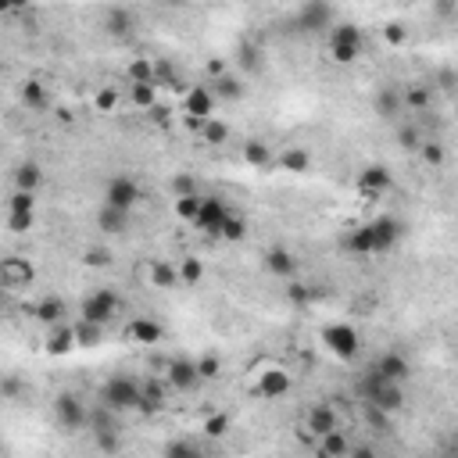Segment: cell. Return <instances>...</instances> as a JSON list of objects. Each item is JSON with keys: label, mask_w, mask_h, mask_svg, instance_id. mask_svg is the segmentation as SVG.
<instances>
[{"label": "cell", "mask_w": 458, "mask_h": 458, "mask_svg": "<svg viewBox=\"0 0 458 458\" xmlns=\"http://www.w3.org/2000/svg\"><path fill=\"white\" fill-rule=\"evenodd\" d=\"M322 344H326V348H329L340 362H351V358L362 351V336H358V329L348 326V322L326 326V329H322Z\"/></svg>", "instance_id": "cell-1"}, {"label": "cell", "mask_w": 458, "mask_h": 458, "mask_svg": "<svg viewBox=\"0 0 458 458\" xmlns=\"http://www.w3.org/2000/svg\"><path fill=\"white\" fill-rule=\"evenodd\" d=\"M140 397H143V387L129 376H114L107 380L104 387V405L114 409V412H126V409H140Z\"/></svg>", "instance_id": "cell-2"}, {"label": "cell", "mask_w": 458, "mask_h": 458, "mask_svg": "<svg viewBox=\"0 0 458 458\" xmlns=\"http://www.w3.org/2000/svg\"><path fill=\"white\" fill-rule=\"evenodd\" d=\"M358 50H362V33H358V25L344 22V25L333 29V36H329V54H333V61L351 65L355 57H358Z\"/></svg>", "instance_id": "cell-3"}, {"label": "cell", "mask_w": 458, "mask_h": 458, "mask_svg": "<svg viewBox=\"0 0 458 458\" xmlns=\"http://www.w3.org/2000/svg\"><path fill=\"white\" fill-rule=\"evenodd\" d=\"M119 308H122V301H119V294H114V290H97V294H90L83 301V319L97 322V326H107Z\"/></svg>", "instance_id": "cell-4"}, {"label": "cell", "mask_w": 458, "mask_h": 458, "mask_svg": "<svg viewBox=\"0 0 458 458\" xmlns=\"http://www.w3.org/2000/svg\"><path fill=\"white\" fill-rule=\"evenodd\" d=\"M54 416H57V423H61L65 430L90 426V412H86V405H83L76 394H57V401H54Z\"/></svg>", "instance_id": "cell-5"}, {"label": "cell", "mask_w": 458, "mask_h": 458, "mask_svg": "<svg viewBox=\"0 0 458 458\" xmlns=\"http://www.w3.org/2000/svg\"><path fill=\"white\" fill-rule=\"evenodd\" d=\"M136 201H140V187H136L129 176H114V180L107 183V190H104V204H111V208L133 211Z\"/></svg>", "instance_id": "cell-6"}, {"label": "cell", "mask_w": 458, "mask_h": 458, "mask_svg": "<svg viewBox=\"0 0 458 458\" xmlns=\"http://www.w3.org/2000/svg\"><path fill=\"white\" fill-rule=\"evenodd\" d=\"M225 218H229V208L222 204V197H204V201H201V211H197V218H194V225L204 229V233H211V237H218Z\"/></svg>", "instance_id": "cell-7"}, {"label": "cell", "mask_w": 458, "mask_h": 458, "mask_svg": "<svg viewBox=\"0 0 458 458\" xmlns=\"http://www.w3.org/2000/svg\"><path fill=\"white\" fill-rule=\"evenodd\" d=\"M165 369H168V372H165V380H168V387H172V390H194V387L201 383V369H197V362L172 358Z\"/></svg>", "instance_id": "cell-8"}, {"label": "cell", "mask_w": 458, "mask_h": 458, "mask_svg": "<svg viewBox=\"0 0 458 458\" xmlns=\"http://www.w3.org/2000/svg\"><path fill=\"white\" fill-rule=\"evenodd\" d=\"M254 394L262 401H276L283 394H290V372H286V369H265L258 376V383H254Z\"/></svg>", "instance_id": "cell-9"}, {"label": "cell", "mask_w": 458, "mask_h": 458, "mask_svg": "<svg viewBox=\"0 0 458 458\" xmlns=\"http://www.w3.org/2000/svg\"><path fill=\"white\" fill-rule=\"evenodd\" d=\"M344 247H348L351 254H358V258H372V254H383V247H380V237H376L372 222H365V225L351 229V237L344 240Z\"/></svg>", "instance_id": "cell-10"}, {"label": "cell", "mask_w": 458, "mask_h": 458, "mask_svg": "<svg viewBox=\"0 0 458 458\" xmlns=\"http://www.w3.org/2000/svg\"><path fill=\"white\" fill-rule=\"evenodd\" d=\"M390 183H394V176H390V168L387 165H369L362 176H358V190L365 194V197H380L383 190H390Z\"/></svg>", "instance_id": "cell-11"}, {"label": "cell", "mask_w": 458, "mask_h": 458, "mask_svg": "<svg viewBox=\"0 0 458 458\" xmlns=\"http://www.w3.org/2000/svg\"><path fill=\"white\" fill-rule=\"evenodd\" d=\"M383 380H394V383H401V380H409V372H412V365H409V358L401 355V351H387L383 358H376V365H372Z\"/></svg>", "instance_id": "cell-12"}, {"label": "cell", "mask_w": 458, "mask_h": 458, "mask_svg": "<svg viewBox=\"0 0 458 458\" xmlns=\"http://www.w3.org/2000/svg\"><path fill=\"white\" fill-rule=\"evenodd\" d=\"M211 111H215V90H211V86H194V90H187V114L211 119Z\"/></svg>", "instance_id": "cell-13"}, {"label": "cell", "mask_w": 458, "mask_h": 458, "mask_svg": "<svg viewBox=\"0 0 458 458\" xmlns=\"http://www.w3.org/2000/svg\"><path fill=\"white\" fill-rule=\"evenodd\" d=\"M265 269H269L272 276H279V279H294L298 262H294V254L286 251V247H269V251H265Z\"/></svg>", "instance_id": "cell-14"}, {"label": "cell", "mask_w": 458, "mask_h": 458, "mask_svg": "<svg viewBox=\"0 0 458 458\" xmlns=\"http://www.w3.org/2000/svg\"><path fill=\"white\" fill-rule=\"evenodd\" d=\"M372 104H376V114H380V119H397L401 107H405V93L394 90V86H383V90L376 93Z\"/></svg>", "instance_id": "cell-15"}, {"label": "cell", "mask_w": 458, "mask_h": 458, "mask_svg": "<svg viewBox=\"0 0 458 458\" xmlns=\"http://www.w3.org/2000/svg\"><path fill=\"white\" fill-rule=\"evenodd\" d=\"M151 283L158 286V290H172V286H183L180 265H172V262H151Z\"/></svg>", "instance_id": "cell-16"}, {"label": "cell", "mask_w": 458, "mask_h": 458, "mask_svg": "<svg viewBox=\"0 0 458 458\" xmlns=\"http://www.w3.org/2000/svg\"><path fill=\"white\" fill-rule=\"evenodd\" d=\"M372 229H376V237H380V247H383V251H390V247L401 240V233H405L394 215H376V218H372Z\"/></svg>", "instance_id": "cell-17"}, {"label": "cell", "mask_w": 458, "mask_h": 458, "mask_svg": "<svg viewBox=\"0 0 458 458\" xmlns=\"http://www.w3.org/2000/svg\"><path fill=\"white\" fill-rule=\"evenodd\" d=\"M0 272H4V283H8V286H29L33 276H36L25 258H4V269H0Z\"/></svg>", "instance_id": "cell-18"}, {"label": "cell", "mask_w": 458, "mask_h": 458, "mask_svg": "<svg viewBox=\"0 0 458 458\" xmlns=\"http://www.w3.org/2000/svg\"><path fill=\"white\" fill-rule=\"evenodd\" d=\"M72 348H79L76 326H57V329L47 336V351H50V355H69Z\"/></svg>", "instance_id": "cell-19"}, {"label": "cell", "mask_w": 458, "mask_h": 458, "mask_svg": "<svg viewBox=\"0 0 458 458\" xmlns=\"http://www.w3.org/2000/svg\"><path fill=\"white\" fill-rule=\"evenodd\" d=\"M308 430H312L315 437L333 433V430H336V412H333L329 405H315V409L308 412Z\"/></svg>", "instance_id": "cell-20"}, {"label": "cell", "mask_w": 458, "mask_h": 458, "mask_svg": "<svg viewBox=\"0 0 458 458\" xmlns=\"http://www.w3.org/2000/svg\"><path fill=\"white\" fill-rule=\"evenodd\" d=\"M104 33H107V36H119V40H126V36L133 33V15H129L126 8H114V11H107V18H104Z\"/></svg>", "instance_id": "cell-21"}, {"label": "cell", "mask_w": 458, "mask_h": 458, "mask_svg": "<svg viewBox=\"0 0 458 458\" xmlns=\"http://www.w3.org/2000/svg\"><path fill=\"white\" fill-rule=\"evenodd\" d=\"M329 25V4L326 0H312L301 11V29H326Z\"/></svg>", "instance_id": "cell-22"}, {"label": "cell", "mask_w": 458, "mask_h": 458, "mask_svg": "<svg viewBox=\"0 0 458 458\" xmlns=\"http://www.w3.org/2000/svg\"><path fill=\"white\" fill-rule=\"evenodd\" d=\"M126 215H129V211L104 204V208H100V215H97V225L104 229V233H126Z\"/></svg>", "instance_id": "cell-23"}, {"label": "cell", "mask_w": 458, "mask_h": 458, "mask_svg": "<svg viewBox=\"0 0 458 458\" xmlns=\"http://www.w3.org/2000/svg\"><path fill=\"white\" fill-rule=\"evenodd\" d=\"M33 315H36L40 322H47V326H57V322H61V315H65V301H61V298H43V301L33 308Z\"/></svg>", "instance_id": "cell-24"}, {"label": "cell", "mask_w": 458, "mask_h": 458, "mask_svg": "<svg viewBox=\"0 0 458 458\" xmlns=\"http://www.w3.org/2000/svg\"><path fill=\"white\" fill-rule=\"evenodd\" d=\"M279 165H283L286 172H308V168H312V154H308L305 147H286V151L279 154Z\"/></svg>", "instance_id": "cell-25"}, {"label": "cell", "mask_w": 458, "mask_h": 458, "mask_svg": "<svg viewBox=\"0 0 458 458\" xmlns=\"http://www.w3.org/2000/svg\"><path fill=\"white\" fill-rule=\"evenodd\" d=\"M244 161H247L251 168H269V165H272V151H269V143H262V140L244 143Z\"/></svg>", "instance_id": "cell-26"}, {"label": "cell", "mask_w": 458, "mask_h": 458, "mask_svg": "<svg viewBox=\"0 0 458 458\" xmlns=\"http://www.w3.org/2000/svg\"><path fill=\"white\" fill-rule=\"evenodd\" d=\"M319 451L329 454V458H340V454H351V444H348V437H344V430H333V433L322 437Z\"/></svg>", "instance_id": "cell-27"}, {"label": "cell", "mask_w": 458, "mask_h": 458, "mask_svg": "<svg viewBox=\"0 0 458 458\" xmlns=\"http://www.w3.org/2000/svg\"><path fill=\"white\" fill-rule=\"evenodd\" d=\"M129 336H133L136 344H158V340H161V326L151 322V319H136V322L129 326Z\"/></svg>", "instance_id": "cell-28"}, {"label": "cell", "mask_w": 458, "mask_h": 458, "mask_svg": "<svg viewBox=\"0 0 458 458\" xmlns=\"http://www.w3.org/2000/svg\"><path fill=\"white\" fill-rule=\"evenodd\" d=\"M40 180H43V172H40V165H33V161L18 165V172H15V187H18V190H33V194H36Z\"/></svg>", "instance_id": "cell-29"}, {"label": "cell", "mask_w": 458, "mask_h": 458, "mask_svg": "<svg viewBox=\"0 0 458 458\" xmlns=\"http://www.w3.org/2000/svg\"><path fill=\"white\" fill-rule=\"evenodd\" d=\"M201 140H204L208 147H218V143H225V140H229V126H225V122H218V119H208V122L201 126Z\"/></svg>", "instance_id": "cell-30"}, {"label": "cell", "mask_w": 458, "mask_h": 458, "mask_svg": "<svg viewBox=\"0 0 458 458\" xmlns=\"http://www.w3.org/2000/svg\"><path fill=\"white\" fill-rule=\"evenodd\" d=\"M22 104L33 107V111H40V107L47 104V90H43L36 79H25V83H22Z\"/></svg>", "instance_id": "cell-31"}, {"label": "cell", "mask_w": 458, "mask_h": 458, "mask_svg": "<svg viewBox=\"0 0 458 458\" xmlns=\"http://www.w3.org/2000/svg\"><path fill=\"white\" fill-rule=\"evenodd\" d=\"M129 79L133 83H154L158 79V65L151 61V57H136V61L129 65Z\"/></svg>", "instance_id": "cell-32"}, {"label": "cell", "mask_w": 458, "mask_h": 458, "mask_svg": "<svg viewBox=\"0 0 458 458\" xmlns=\"http://www.w3.org/2000/svg\"><path fill=\"white\" fill-rule=\"evenodd\" d=\"M211 90H215V97H225V100H240L244 97V83L233 79V76H218V83Z\"/></svg>", "instance_id": "cell-33"}, {"label": "cell", "mask_w": 458, "mask_h": 458, "mask_svg": "<svg viewBox=\"0 0 458 458\" xmlns=\"http://www.w3.org/2000/svg\"><path fill=\"white\" fill-rule=\"evenodd\" d=\"M161 405H165V387H161V383H143L140 409H143V412H158Z\"/></svg>", "instance_id": "cell-34"}, {"label": "cell", "mask_w": 458, "mask_h": 458, "mask_svg": "<svg viewBox=\"0 0 458 458\" xmlns=\"http://www.w3.org/2000/svg\"><path fill=\"white\" fill-rule=\"evenodd\" d=\"M154 100H158V83H133V104L136 107L151 111Z\"/></svg>", "instance_id": "cell-35"}, {"label": "cell", "mask_w": 458, "mask_h": 458, "mask_svg": "<svg viewBox=\"0 0 458 458\" xmlns=\"http://www.w3.org/2000/svg\"><path fill=\"white\" fill-rule=\"evenodd\" d=\"M222 240H244L247 237V222L240 218V215H233V211H229V218L222 222V233H218Z\"/></svg>", "instance_id": "cell-36"}, {"label": "cell", "mask_w": 458, "mask_h": 458, "mask_svg": "<svg viewBox=\"0 0 458 458\" xmlns=\"http://www.w3.org/2000/svg\"><path fill=\"white\" fill-rule=\"evenodd\" d=\"M201 194H187V197H176V215L183 218V222H194L197 218V211H201Z\"/></svg>", "instance_id": "cell-37"}, {"label": "cell", "mask_w": 458, "mask_h": 458, "mask_svg": "<svg viewBox=\"0 0 458 458\" xmlns=\"http://www.w3.org/2000/svg\"><path fill=\"white\" fill-rule=\"evenodd\" d=\"M180 276H183V286H197V283L204 279L201 258H183V262H180Z\"/></svg>", "instance_id": "cell-38"}, {"label": "cell", "mask_w": 458, "mask_h": 458, "mask_svg": "<svg viewBox=\"0 0 458 458\" xmlns=\"http://www.w3.org/2000/svg\"><path fill=\"white\" fill-rule=\"evenodd\" d=\"M93 107H97L100 114H111L114 107H119V90H114V86H100L97 97H93Z\"/></svg>", "instance_id": "cell-39"}, {"label": "cell", "mask_w": 458, "mask_h": 458, "mask_svg": "<svg viewBox=\"0 0 458 458\" xmlns=\"http://www.w3.org/2000/svg\"><path fill=\"white\" fill-rule=\"evenodd\" d=\"M100 329L104 326H97V322H79L76 326V340H79V348H97V340H100Z\"/></svg>", "instance_id": "cell-40"}, {"label": "cell", "mask_w": 458, "mask_h": 458, "mask_svg": "<svg viewBox=\"0 0 458 458\" xmlns=\"http://www.w3.org/2000/svg\"><path fill=\"white\" fill-rule=\"evenodd\" d=\"M168 190L176 194V197H187V194H201V190H197V183H194V176H190V172H176V176L168 180Z\"/></svg>", "instance_id": "cell-41"}, {"label": "cell", "mask_w": 458, "mask_h": 458, "mask_svg": "<svg viewBox=\"0 0 458 458\" xmlns=\"http://www.w3.org/2000/svg\"><path fill=\"white\" fill-rule=\"evenodd\" d=\"M201 430H204L211 440H218V437H225V433H229V416H225V412H215V416H208V419H204V426H201Z\"/></svg>", "instance_id": "cell-42"}, {"label": "cell", "mask_w": 458, "mask_h": 458, "mask_svg": "<svg viewBox=\"0 0 458 458\" xmlns=\"http://www.w3.org/2000/svg\"><path fill=\"white\" fill-rule=\"evenodd\" d=\"M365 419H369V426H376L380 433H390V412H383L380 405H372V401H365Z\"/></svg>", "instance_id": "cell-43"}, {"label": "cell", "mask_w": 458, "mask_h": 458, "mask_svg": "<svg viewBox=\"0 0 458 458\" xmlns=\"http://www.w3.org/2000/svg\"><path fill=\"white\" fill-rule=\"evenodd\" d=\"M430 86H409L405 90V104L412 107V111H423V107H430Z\"/></svg>", "instance_id": "cell-44"}, {"label": "cell", "mask_w": 458, "mask_h": 458, "mask_svg": "<svg viewBox=\"0 0 458 458\" xmlns=\"http://www.w3.org/2000/svg\"><path fill=\"white\" fill-rule=\"evenodd\" d=\"M419 158H423L426 165L440 168V165H444V147H440L437 140H423V147H419Z\"/></svg>", "instance_id": "cell-45"}, {"label": "cell", "mask_w": 458, "mask_h": 458, "mask_svg": "<svg viewBox=\"0 0 458 458\" xmlns=\"http://www.w3.org/2000/svg\"><path fill=\"white\" fill-rule=\"evenodd\" d=\"M397 140H401V147H405V151H419V147H423V136H419L416 126H401V129H397Z\"/></svg>", "instance_id": "cell-46"}, {"label": "cell", "mask_w": 458, "mask_h": 458, "mask_svg": "<svg viewBox=\"0 0 458 458\" xmlns=\"http://www.w3.org/2000/svg\"><path fill=\"white\" fill-rule=\"evenodd\" d=\"M8 225H11V233H29L33 229V211H11Z\"/></svg>", "instance_id": "cell-47"}, {"label": "cell", "mask_w": 458, "mask_h": 458, "mask_svg": "<svg viewBox=\"0 0 458 458\" xmlns=\"http://www.w3.org/2000/svg\"><path fill=\"white\" fill-rule=\"evenodd\" d=\"M197 369H201V380H218V376H222V362H218L215 355H204V358L197 362Z\"/></svg>", "instance_id": "cell-48"}, {"label": "cell", "mask_w": 458, "mask_h": 458, "mask_svg": "<svg viewBox=\"0 0 458 458\" xmlns=\"http://www.w3.org/2000/svg\"><path fill=\"white\" fill-rule=\"evenodd\" d=\"M33 208H36L33 190H15L11 194V211H33Z\"/></svg>", "instance_id": "cell-49"}, {"label": "cell", "mask_w": 458, "mask_h": 458, "mask_svg": "<svg viewBox=\"0 0 458 458\" xmlns=\"http://www.w3.org/2000/svg\"><path fill=\"white\" fill-rule=\"evenodd\" d=\"M383 40H387L390 47H401V43L409 40V33H405V25H401V22H390V25L383 29Z\"/></svg>", "instance_id": "cell-50"}, {"label": "cell", "mask_w": 458, "mask_h": 458, "mask_svg": "<svg viewBox=\"0 0 458 458\" xmlns=\"http://www.w3.org/2000/svg\"><path fill=\"white\" fill-rule=\"evenodd\" d=\"M83 262H86L90 269H104V265H111V251H104V247H90Z\"/></svg>", "instance_id": "cell-51"}, {"label": "cell", "mask_w": 458, "mask_h": 458, "mask_svg": "<svg viewBox=\"0 0 458 458\" xmlns=\"http://www.w3.org/2000/svg\"><path fill=\"white\" fill-rule=\"evenodd\" d=\"M0 8H4V11H25L29 0H0Z\"/></svg>", "instance_id": "cell-52"}, {"label": "cell", "mask_w": 458, "mask_h": 458, "mask_svg": "<svg viewBox=\"0 0 458 458\" xmlns=\"http://www.w3.org/2000/svg\"><path fill=\"white\" fill-rule=\"evenodd\" d=\"M168 454L172 458H183V454H194V447L190 444H168Z\"/></svg>", "instance_id": "cell-53"}, {"label": "cell", "mask_w": 458, "mask_h": 458, "mask_svg": "<svg viewBox=\"0 0 458 458\" xmlns=\"http://www.w3.org/2000/svg\"><path fill=\"white\" fill-rule=\"evenodd\" d=\"M437 11H440V15H447V11H451V0H437Z\"/></svg>", "instance_id": "cell-54"}]
</instances>
